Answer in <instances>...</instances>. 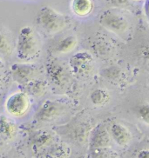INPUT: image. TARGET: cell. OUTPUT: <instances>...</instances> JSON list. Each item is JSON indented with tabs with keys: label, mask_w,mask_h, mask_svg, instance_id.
I'll return each mask as SVG.
<instances>
[{
	"label": "cell",
	"mask_w": 149,
	"mask_h": 158,
	"mask_svg": "<svg viewBox=\"0 0 149 158\" xmlns=\"http://www.w3.org/2000/svg\"><path fill=\"white\" fill-rule=\"evenodd\" d=\"M135 1H140V0H135Z\"/></svg>",
	"instance_id": "obj_26"
},
{
	"label": "cell",
	"mask_w": 149,
	"mask_h": 158,
	"mask_svg": "<svg viewBox=\"0 0 149 158\" xmlns=\"http://www.w3.org/2000/svg\"><path fill=\"white\" fill-rule=\"evenodd\" d=\"M16 41L9 30L0 25V56L4 59L15 54Z\"/></svg>",
	"instance_id": "obj_12"
},
{
	"label": "cell",
	"mask_w": 149,
	"mask_h": 158,
	"mask_svg": "<svg viewBox=\"0 0 149 158\" xmlns=\"http://www.w3.org/2000/svg\"><path fill=\"white\" fill-rule=\"evenodd\" d=\"M31 106V97L22 89L10 94L4 102V110L6 114L14 118H21L26 116Z\"/></svg>",
	"instance_id": "obj_3"
},
{
	"label": "cell",
	"mask_w": 149,
	"mask_h": 158,
	"mask_svg": "<svg viewBox=\"0 0 149 158\" xmlns=\"http://www.w3.org/2000/svg\"><path fill=\"white\" fill-rule=\"evenodd\" d=\"M42 43L37 32L31 26L20 30L16 40L15 56L20 63H35L41 55Z\"/></svg>",
	"instance_id": "obj_1"
},
{
	"label": "cell",
	"mask_w": 149,
	"mask_h": 158,
	"mask_svg": "<svg viewBox=\"0 0 149 158\" xmlns=\"http://www.w3.org/2000/svg\"><path fill=\"white\" fill-rule=\"evenodd\" d=\"M112 141L121 147H126L132 141V134L126 126L120 123H113L109 127Z\"/></svg>",
	"instance_id": "obj_13"
},
{
	"label": "cell",
	"mask_w": 149,
	"mask_h": 158,
	"mask_svg": "<svg viewBox=\"0 0 149 158\" xmlns=\"http://www.w3.org/2000/svg\"><path fill=\"white\" fill-rule=\"evenodd\" d=\"M4 69H7L6 63H5V59L2 56H0V70H4Z\"/></svg>",
	"instance_id": "obj_24"
},
{
	"label": "cell",
	"mask_w": 149,
	"mask_h": 158,
	"mask_svg": "<svg viewBox=\"0 0 149 158\" xmlns=\"http://www.w3.org/2000/svg\"><path fill=\"white\" fill-rule=\"evenodd\" d=\"M135 116L141 123L149 126V102H144L135 108Z\"/></svg>",
	"instance_id": "obj_21"
},
{
	"label": "cell",
	"mask_w": 149,
	"mask_h": 158,
	"mask_svg": "<svg viewBox=\"0 0 149 158\" xmlns=\"http://www.w3.org/2000/svg\"><path fill=\"white\" fill-rule=\"evenodd\" d=\"M144 11L146 17L147 18V20L149 21V0H146L144 4Z\"/></svg>",
	"instance_id": "obj_23"
},
{
	"label": "cell",
	"mask_w": 149,
	"mask_h": 158,
	"mask_svg": "<svg viewBox=\"0 0 149 158\" xmlns=\"http://www.w3.org/2000/svg\"><path fill=\"white\" fill-rule=\"evenodd\" d=\"M66 110L67 108L65 104L55 100L46 99L37 108L33 118L37 123H50L61 118Z\"/></svg>",
	"instance_id": "obj_5"
},
{
	"label": "cell",
	"mask_w": 149,
	"mask_h": 158,
	"mask_svg": "<svg viewBox=\"0 0 149 158\" xmlns=\"http://www.w3.org/2000/svg\"><path fill=\"white\" fill-rule=\"evenodd\" d=\"M45 70L46 73L47 78L49 80V84L52 86L63 88L68 84V74L65 68L56 61L50 60L46 62Z\"/></svg>",
	"instance_id": "obj_8"
},
{
	"label": "cell",
	"mask_w": 149,
	"mask_h": 158,
	"mask_svg": "<svg viewBox=\"0 0 149 158\" xmlns=\"http://www.w3.org/2000/svg\"><path fill=\"white\" fill-rule=\"evenodd\" d=\"M68 151L65 147L57 142L40 153L35 155L36 158H67Z\"/></svg>",
	"instance_id": "obj_15"
},
{
	"label": "cell",
	"mask_w": 149,
	"mask_h": 158,
	"mask_svg": "<svg viewBox=\"0 0 149 158\" xmlns=\"http://www.w3.org/2000/svg\"><path fill=\"white\" fill-rule=\"evenodd\" d=\"M112 141L109 130H107V127L102 123L97 124L90 133L89 149L110 148Z\"/></svg>",
	"instance_id": "obj_9"
},
{
	"label": "cell",
	"mask_w": 149,
	"mask_h": 158,
	"mask_svg": "<svg viewBox=\"0 0 149 158\" xmlns=\"http://www.w3.org/2000/svg\"><path fill=\"white\" fill-rule=\"evenodd\" d=\"M6 158H22L20 156H8V157H6Z\"/></svg>",
	"instance_id": "obj_25"
},
{
	"label": "cell",
	"mask_w": 149,
	"mask_h": 158,
	"mask_svg": "<svg viewBox=\"0 0 149 158\" xmlns=\"http://www.w3.org/2000/svg\"><path fill=\"white\" fill-rule=\"evenodd\" d=\"M136 158H149V149H143L140 150Z\"/></svg>",
	"instance_id": "obj_22"
},
{
	"label": "cell",
	"mask_w": 149,
	"mask_h": 158,
	"mask_svg": "<svg viewBox=\"0 0 149 158\" xmlns=\"http://www.w3.org/2000/svg\"><path fill=\"white\" fill-rule=\"evenodd\" d=\"M99 22L107 31L118 35H123L129 30L128 20L118 11L107 10L99 17Z\"/></svg>",
	"instance_id": "obj_6"
},
{
	"label": "cell",
	"mask_w": 149,
	"mask_h": 158,
	"mask_svg": "<svg viewBox=\"0 0 149 158\" xmlns=\"http://www.w3.org/2000/svg\"><path fill=\"white\" fill-rule=\"evenodd\" d=\"M49 87V82L43 79L42 77H39L22 87L21 89L25 91L31 98H41L48 92Z\"/></svg>",
	"instance_id": "obj_14"
},
{
	"label": "cell",
	"mask_w": 149,
	"mask_h": 158,
	"mask_svg": "<svg viewBox=\"0 0 149 158\" xmlns=\"http://www.w3.org/2000/svg\"><path fill=\"white\" fill-rule=\"evenodd\" d=\"M11 82L13 81L9 69L7 68L4 70H0V103L4 100L8 92Z\"/></svg>",
	"instance_id": "obj_19"
},
{
	"label": "cell",
	"mask_w": 149,
	"mask_h": 158,
	"mask_svg": "<svg viewBox=\"0 0 149 158\" xmlns=\"http://www.w3.org/2000/svg\"><path fill=\"white\" fill-rule=\"evenodd\" d=\"M69 65L72 73L82 78L91 77L94 72V61L92 55L86 51H79L70 57Z\"/></svg>",
	"instance_id": "obj_7"
},
{
	"label": "cell",
	"mask_w": 149,
	"mask_h": 158,
	"mask_svg": "<svg viewBox=\"0 0 149 158\" xmlns=\"http://www.w3.org/2000/svg\"><path fill=\"white\" fill-rule=\"evenodd\" d=\"M72 12L78 17H86L93 10L92 0H72L71 4Z\"/></svg>",
	"instance_id": "obj_17"
},
{
	"label": "cell",
	"mask_w": 149,
	"mask_h": 158,
	"mask_svg": "<svg viewBox=\"0 0 149 158\" xmlns=\"http://www.w3.org/2000/svg\"><path fill=\"white\" fill-rule=\"evenodd\" d=\"M78 38L74 35H68L59 40L54 46V51L59 54H68L78 45Z\"/></svg>",
	"instance_id": "obj_16"
},
{
	"label": "cell",
	"mask_w": 149,
	"mask_h": 158,
	"mask_svg": "<svg viewBox=\"0 0 149 158\" xmlns=\"http://www.w3.org/2000/svg\"><path fill=\"white\" fill-rule=\"evenodd\" d=\"M38 28L48 35H54L64 31L68 25V19L60 12L50 6H44L36 17Z\"/></svg>",
	"instance_id": "obj_2"
},
{
	"label": "cell",
	"mask_w": 149,
	"mask_h": 158,
	"mask_svg": "<svg viewBox=\"0 0 149 158\" xmlns=\"http://www.w3.org/2000/svg\"><path fill=\"white\" fill-rule=\"evenodd\" d=\"M19 134V124L11 117L0 114V141L5 144L13 143Z\"/></svg>",
	"instance_id": "obj_11"
},
{
	"label": "cell",
	"mask_w": 149,
	"mask_h": 158,
	"mask_svg": "<svg viewBox=\"0 0 149 158\" xmlns=\"http://www.w3.org/2000/svg\"><path fill=\"white\" fill-rule=\"evenodd\" d=\"M110 95L104 89H95L90 95V100L93 105L101 107L110 102Z\"/></svg>",
	"instance_id": "obj_18"
},
{
	"label": "cell",
	"mask_w": 149,
	"mask_h": 158,
	"mask_svg": "<svg viewBox=\"0 0 149 158\" xmlns=\"http://www.w3.org/2000/svg\"><path fill=\"white\" fill-rule=\"evenodd\" d=\"M9 70L12 81L21 86V88L33 80L41 77L43 74V69L35 63L17 62L11 65Z\"/></svg>",
	"instance_id": "obj_4"
},
{
	"label": "cell",
	"mask_w": 149,
	"mask_h": 158,
	"mask_svg": "<svg viewBox=\"0 0 149 158\" xmlns=\"http://www.w3.org/2000/svg\"><path fill=\"white\" fill-rule=\"evenodd\" d=\"M55 134L50 130H39L34 132L31 138V147L34 155L40 153L50 146L56 143Z\"/></svg>",
	"instance_id": "obj_10"
},
{
	"label": "cell",
	"mask_w": 149,
	"mask_h": 158,
	"mask_svg": "<svg viewBox=\"0 0 149 158\" xmlns=\"http://www.w3.org/2000/svg\"><path fill=\"white\" fill-rule=\"evenodd\" d=\"M86 158H119V155L110 147L89 149Z\"/></svg>",
	"instance_id": "obj_20"
}]
</instances>
